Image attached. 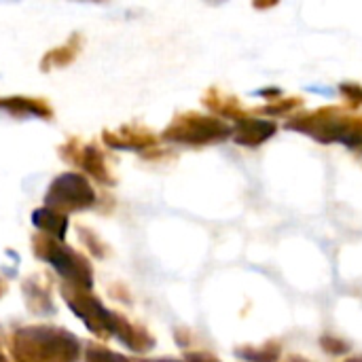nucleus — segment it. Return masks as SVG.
Returning a JSON list of instances; mask_svg holds the SVG:
<instances>
[{
    "mask_svg": "<svg viewBox=\"0 0 362 362\" xmlns=\"http://www.w3.org/2000/svg\"><path fill=\"white\" fill-rule=\"evenodd\" d=\"M57 155L64 163L76 168L81 174L100 182L102 187L117 185V176L112 172V155L102 144V140H83L81 136H68L57 146Z\"/></svg>",
    "mask_w": 362,
    "mask_h": 362,
    "instance_id": "1",
    "label": "nucleus"
},
{
    "mask_svg": "<svg viewBox=\"0 0 362 362\" xmlns=\"http://www.w3.org/2000/svg\"><path fill=\"white\" fill-rule=\"evenodd\" d=\"M227 136H231V127L225 121L195 110L178 112L159 134L161 142L180 146H208L223 142Z\"/></svg>",
    "mask_w": 362,
    "mask_h": 362,
    "instance_id": "2",
    "label": "nucleus"
},
{
    "mask_svg": "<svg viewBox=\"0 0 362 362\" xmlns=\"http://www.w3.org/2000/svg\"><path fill=\"white\" fill-rule=\"evenodd\" d=\"M95 189L89 178L81 172H62L57 174L45 195V204L57 212H81L89 210L95 204Z\"/></svg>",
    "mask_w": 362,
    "mask_h": 362,
    "instance_id": "3",
    "label": "nucleus"
},
{
    "mask_svg": "<svg viewBox=\"0 0 362 362\" xmlns=\"http://www.w3.org/2000/svg\"><path fill=\"white\" fill-rule=\"evenodd\" d=\"M100 140L108 151H132V153H142L161 142L159 134H155L148 125L140 121L123 123L117 129H104L100 134Z\"/></svg>",
    "mask_w": 362,
    "mask_h": 362,
    "instance_id": "4",
    "label": "nucleus"
},
{
    "mask_svg": "<svg viewBox=\"0 0 362 362\" xmlns=\"http://www.w3.org/2000/svg\"><path fill=\"white\" fill-rule=\"evenodd\" d=\"M0 115L11 117V119H19V121H28V119L53 121L55 108L42 95L13 93V95H0Z\"/></svg>",
    "mask_w": 362,
    "mask_h": 362,
    "instance_id": "5",
    "label": "nucleus"
},
{
    "mask_svg": "<svg viewBox=\"0 0 362 362\" xmlns=\"http://www.w3.org/2000/svg\"><path fill=\"white\" fill-rule=\"evenodd\" d=\"M83 49H85V36L81 32H72L62 45H57V47L42 53V57L38 62V68L45 74L55 72V70H64V68L72 66L78 59Z\"/></svg>",
    "mask_w": 362,
    "mask_h": 362,
    "instance_id": "6",
    "label": "nucleus"
},
{
    "mask_svg": "<svg viewBox=\"0 0 362 362\" xmlns=\"http://www.w3.org/2000/svg\"><path fill=\"white\" fill-rule=\"evenodd\" d=\"M32 223H34L38 229L53 233L55 238H64V233H66V229H68V218H66V214H64V212H57V210H53V208H49V206L38 208V210L32 214Z\"/></svg>",
    "mask_w": 362,
    "mask_h": 362,
    "instance_id": "7",
    "label": "nucleus"
},
{
    "mask_svg": "<svg viewBox=\"0 0 362 362\" xmlns=\"http://www.w3.org/2000/svg\"><path fill=\"white\" fill-rule=\"evenodd\" d=\"M272 123L267 121H244L240 123V127L235 129V142L240 144H259L263 142L269 134H272Z\"/></svg>",
    "mask_w": 362,
    "mask_h": 362,
    "instance_id": "8",
    "label": "nucleus"
},
{
    "mask_svg": "<svg viewBox=\"0 0 362 362\" xmlns=\"http://www.w3.org/2000/svg\"><path fill=\"white\" fill-rule=\"evenodd\" d=\"M76 2H108V0H76Z\"/></svg>",
    "mask_w": 362,
    "mask_h": 362,
    "instance_id": "9",
    "label": "nucleus"
},
{
    "mask_svg": "<svg viewBox=\"0 0 362 362\" xmlns=\"http://www.w3.org/2000/svg\"><path fill=\"white\" fill-rule=\"evenodd\" d=\"M208 2H221V0H208Z\"/></svg>",
    "mask_w": 362,
    "mask_h": 362,
    "instance_id": "10",
    "label": "nucleus"
},
{
    "mask_svg": "<svg viewBox=\"0 0 362 362\" xmlns=\"http://www.w3.org/2000/svg\"><path fill=\"white\" fill-rule=\"evenodd\" d=\"M11 2H13V0H11Z\"/></svg>",
    "mask_w": 362,
    "mask_h": 362,
    "instance_id": "11",
    "label": "nucleus"
}]
</instances>
